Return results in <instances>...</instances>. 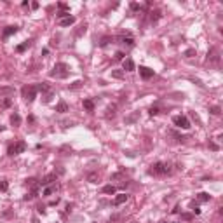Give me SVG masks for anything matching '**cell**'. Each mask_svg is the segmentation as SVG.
I'll use <instances>...</instances> for the list:
<instances>
[{
	"instance_id": "10",
	"label": "cell",
	"mask_w": 223,
	"mask_h": 223,
	"mask_svg": "<svg viewBox=\"0 0 223 223\" xmlns=\"http://www.w3.org/2000/svg\"><path fill=\"white\" fill-rule=\"evenodd\" d=\"M56 190H58V185H56V183H51V185L44 187V190H42V197H49V195H52Z\"/></svg>"
},
{
	"instance_id": "3",
	"label": "cell",
	"mask_w": 223,
	"mask_h": 223,
	"mask_svg": "<svg viewBox=\"0 0 223 223\" xmlns=\"http://www.w3.org/2000/svg\"><path fill=\"white\" fill-rule=\"evenodd\" d=\"M24 150H26V143H24V141H14V143L9 145V148H7V155H9V157H14V155L23 154Z\"/></svg>"
},
{
	"instance_id": "14",
	"label": "cell",
	"mask_w": 223,
	"mask_h": 223,
	"mask_svg": "<svg viewBox=\"0 0 223 223\" xmlns=\"http://www.w3.org/2000/svg\"><path fill=\"white\" fill-rule=\"evenodd\" d=\"M115 115H117V105H110V106L106 108V113H105V117L110 120V119H115Z\"/></svg>"
},
{
	"instance_id": "2",
	"label": "cell",
	"mask_w": 223,
	"mask_h": 223,
	"mask_svg": "<svg viewBox=\"0 0 223 223\" xmlns=\"http://www.w3.org/2000/svg\"><path fill=\"white\" fill-rule=\"evenodd\" d=\"M49 75L52 79H66L70 75V66L66 63H56L52 66V70L49 72Z\"/></svg>"
},
{
	"instance_id": "25",
	"label": "cell",
	"mask_w": 223,
	"mask_h": 223,
	"mask_svg": "<svg viewBox=\"0 0 223 223\" xmlns=\"http://www.w3.org/2000/svg\"><path fill=\"white\" fill-rule=\"evenodd\" d=\"M98 180H99V174L98 173H89L87 174V181L89 183H98Z\"/></svg>"
},
{
	"instance_id": "43",
	"label": "cell",
	"mask_w": 223,
	"mask_h": 223,
	"mask_svg": "<svg viewBox=\"0 0 223 223\" xmlns=\"http://www.w3.org/2000/svg\"><path fill=\"white\" fill-rule=\"evenodd\" d=\"M192 211H194V213H195V215H201V209H199V208H197V206H195V204H194V206H192Z\"/></svg>"
},
{
	"instance_id": "1",
	"label": "cell",
	"mask_w": 223,
	"mask_h": 223,
	"mask_svg": "<svg viewBox=\"0 0 223 223\" xmlns=\"http://www.w3.org/2000/svg\"><path fill=\"white\" fill-rule=\"evenodd\" d=\"M147 173L150 176H166V174H171V166L166 162H155L150 166V169Z\"/></svg>"
},
{
	"instance_id": "18",
	"label": "cell",
	"mask_w": 223,
	"mask_h": 223,
	"mask_svg": "<svg viewBox=\"0 0 223 223\" xmlns=\"http://www.w3.org/2000/svg\"><path fill=\"white\" fill-rule=\"evenodd\" d=\"M127 201V195L126 194H119L115 199H113V206H120V204H124Z\"/></svg>"
},
{
	"instance_id": "36",
	"label": "cell",
	"mask_w": 223,
	"mask_h": 223,
	"mask_svg": "<svg viewBox=\"0 0 223 223\" xmlns=\"http://www.w3.org/2000/svg\"><path fill=\"white\" fill-rule=\"evenodd\" d=\"M115 59H119V61H124V59H126V54H124L122 51H119V52H115Z\"/></svg>"
},
{
	"instance_id": "38",
	"label": "cell",
	"mask_w": 223,
	"mask_h": 223,
	"mask_svg": "<svg viewBox=\"0 0 223 223\" xmlns=\"http://www.w3.org/2000/svg\"><path fill=\"white\" fill-rule=\"evenodd\" d=\"M209 148H211L213 152H218V150H220V147H218L216 143H213V141H209Z\"/></svg>"
},
{
	"instance_id": "24",
	"label": "cell",
	"mask_w": 223,
	"mask_h": 223,
	"mask_svg": "<svg viewBox=\"0 0 223 223\" xmlns=\"http://www.w3.org/2000/svg\"><path fill=\"white\" fill-rule=\"evenodd\" d=\"M14 94V87H0V96H10Z\"/></svg>"
},
{
	"instance_id": "48",
	"label": "cell",
	"mask_w": 223,
	"mask_h": 223,
	"mask_svg": "<svg viewBox=\"0 0 223 223\" xmlns=\"http://www.w3.org/2000/svg\"><path fill=\"white\" fill-rule=\"evenodd\" d=\"M33 223H38V220H37V218H35V220H33Z\"/></svg>"
},
{
	"instance_id": "45",
	"label": "cell",
	"mask_w": 223,
	"mask_h": 223,
	"mask_svg": "<svg viewBox=\"0 0 223 223\" xmlns=\"http://www.w3.org/2000/svg\"><path fill=\"white\" fill-rule=\"evenodd\" d=\"M38 7H40V3H38V2H31V9H33V10H35V9H38Z\"/></svg>"
},
{
	"instance_id": "33",
	"label": "cell",
	"mask_w": 223,
	"mask_h": 223,
	"mask_svg": "<svg viewBox=\"0 0 223 223\" xmlns=\"http://www.w3.org/2000/svg\"><path fill=\"white\" fill-rule=\"evenodd\" d=\"M82 85H84V82H82V80H75V82L70 85V89H79V87H82Z\"/></svg>"
},
{
	"instance_id": "44",
	"label": "cell",
	"mask_w": 223,
	"mask_h": 223,
	"mask_svg": "<svg viewBox=\"0 0 223 223\" xmlns=\"http://www.w3.org/2000/svg\"><path fill=\"white\" fill-rule=\"evenodd\" d=\"M181 218H183V220H192V215H188V213H183V215H181Z\"/></svg>"
},
{
	"instance_id": "47",
	"label": "cell",
	"mask_w": 223,
	"mask_h": 223,
	"mask_svg": "<svg viewBox=\"0 0 223 223\" xmlns=\"http://www.w3.org/2000/svg\"><path fill=\"white\" fill-rule=\"evenodd\" d=\"M3 129H5V127H3V126H0V133H2V131H3Z\"/></svg>"
},
{
	"instance_id": "9",
	"label": "cell",
	"mask_w": 223,
	"mask_h": 223,
	"mask_svg": "<svg viewBox=\"0 0 223 223\" xmlns=\"http://www.w3.org/2000/svg\"><path fill=\"white\" fill-rule=\"evenodd\" d=\"M140 75H141L143 80H148V79L154 77V70L148 68V66H140Z\"/></svg>"
},
{
	"instance_id": "28",
	"label": "cell",
	"mask_w": 223,
	"mask_h": 223,
	"mask_svg": "<svg viewBox=\"0 0 223 223\" xmlns=\"http://www.w3.org/2000/svg\"><path fill=\"white\" fill-rule=\"evenodd\" d=\"M112 77L113 79H122L124 77V70H113L112 72Z\"/></svg>"
},
{
	"instance_id": "15",
	"label": "cell",
	"mask_w": 223,
	"mask_h": 223,
	"mask_svg": "<svg viewBox=\"0 0 223 223\" xmlns=\"http://www.w3.org/2000/svg\"><path fill=\"white\" fill-rule=\"evenodd\" d=\"M148 14H150V23H157V21L162 17V14H160L159 9H154V10H150Z\"/></svg>"
},
{
	"instance_id": "13",
	"label": "cell",
	"mask_w": 223,
	"mask_h": 223,
	"mask_svg": "<svg viewBox=\"0 0 223 223\" xmlns=\"http://www.w3.org/2000/svg\"><path fill=\"white\" fill-rule=\"evenodd\" d=\"M31 44H33V40H31V38H30V40H24L23 44L16 45V52H24L28 47H31Z\"/></svg>"
},
{
	"instance_id": "11",
	"label": "cell",
	"mask_w": 223,
	"mask_h": 223,
	"mask_svg": "<svg viewBox=\"0 0 223 223\" xmlns=\"http://www.w3.org/2000/svg\"><path fill=\"white\" fill-rule=\"evenodd\" d=\"M117 40L120 42V44H126V45H129V47H133L134 45V38L133 37H126V35H120V37H117Z\"/></svg>"
},
{
	"instance_id": "20",
	"label": "cell",
	"mask_w": 223,
	"mask_h": 223,
	"mask_svg": "<svg viewBox=\"0 0 223 223\" xmlns=\"http://www.w3.org/2000/svg\"><path fill=\"white\" fill-rule=\"evenodd\" d=\"M10 124L14 126V127H17V126H21V117H19V113H12L10 115Z\"/></svg>"
},
{
	"instance_id": "12",
	"label": "cell",
	"mask_w": 223,
	"mask_h": 223,
	"mask_svg": "<svg viewBox=\"0 0 223 223\" xmlns=\"http://www.w3.org/2000/svg\"><path fill=\"white\" fill-rule=\"evenodd\" d=\"M122 66H124V68H122L124 72H134V68H136V66H134V61H133L131 58H126Z\"/></svg>"
},
{
	"instance_id": "32",
	"label": "cell",
	"mask_w": 223,
	"mask_h": 223,
	"mask_svg": "<svg viewBox=\"0 0 223 223\" xmlns=\"http://www.w3.org/2000/svg\"><path fill=\"white\" fill-rule=\"evenodd\" d=\"M26 185H28V187L37 188V185H38V183H37V180H35V178H28V180H26Z\"/></svg>"
},
{
	"instance_id": "4",
	"label": "cell",
	"mask_w": 223,
	"mask_h": 223,
	"mask_svg": "<svg viewBox=\"0 0 223 223\" xmlns=\"http://www.w3.org/2000/svg\"><path fill=\"white\" fill-rule=\"evenodd\" d=\"M37 87L35 85H24L23 89H21V94H23V98L28 101V103H31V101H35V98H37Z\"/></svg>"
},
{
	"instance_id": "22",
	"label": "cell",
	"mask_w": 223,
	"mask_h": 223,
	"mask_svg": "<svg viewBox=\"0 0 223 223\" xmlns=\"http://www.w3.org/2000/svg\"><path fill=\"white\" fill-rule=\"evenodd\" d=\"M211 199V195L208 194V192H201V194H197V201L199 202H208Z\"/></svg>"
},
{
	"instance_id": "26",
	"label": "cell",
	"mask_w": 223,
	"mask_h": 223,
	"mask_svg": "<svg viewBox=\"0 0 223 223\" xmlns=\"http://www.w3.org/2000/svg\"><path fill=\"white\" fill-rule=\"evenodd\" d=\"M58 7L61 9V12H70V5L65 2H58Z\"/></svg>"
},
{
	"instance_id": "23",
	"label": "cell",
	"mask_w": 223,
	"mask_h": 223,
	"mask_svg": "<svg viewBox=\"0 0 223 223\" xmlns=\"http://www.w3.org/2000/svg\"><path fill=\"white\" fill-rule=\"evenodd\" d=\"M117 192V188L113 187V185H105L103 187V194H108V195H113Z\"/></svg>"
},
{
	"instance_id": "19",
	"label": "cell",
	"mask_w": 223,
	"mask_h": 223,
	"mask_svg": "<svg viewBox=\"0 0 223 223\" xmlns=\"http://www.w3.org/2000/svg\"><path fill=\"white\" fill-rule=\"evenodd\" d=\"M73 23H75V17H73V16H68V17H65V19L59 21V26L65 28V26H70V24H73Z\"/></svg>"
},
{
	"instance_id": "17",
	"label": "cell",
	"mask_w": 223,
	"mask_h": 223,
	"mask_svg": "<svg viewBox=\"0 0 223 223\" xmlns=\"http://www.w3.org/2000/svg\"><path fill=\"white\" fill-rule=\"evenodd\" d=\"M84 108H85L89 113H92V112L96 110V105H94V101H92V99H84Z\"/></svg>"
},
{
	"instance_id": "30",
	"label": "cell",
	"mask_w": 223,
	"mask_h": 223,
	"mask_svg": "<svg viewBox=\"0 0 223 223\" xmlns=\"http://www.w3.org/2000/svg\"><path fill=\"white\" fill-rule=\"evenodd\" d=\"M148 113L154 117V115H157V113H160V108L159 106H150V110H148Z\"/></svg>"
},
{
	"instance_id": "34",
	"label": "cell",
	"mask_w": 223,
	"mask_h": 223,
	"mask_svg": "<svg viewBox=\"0 0 223 223\" xmlns=\"http://www.w3.org/2000/svg\"><path fill=\"white\" fill-rule=\"evenodd\" d=\"M35 197H37V190H33L31 194H26L23 199H24V201H31V199H35Z\"/></svg>"
},
{
	"instance_id": "5",
	"label": "cell",
	"mask_w": 223,
	"mask_h": 223,
	"mask_svg": "<svg viewBox=\"0 0 223 223\" xmlns=\"http://www.w3.org/2000/svg\"><path fill=\"white\" fill-rule=\"evenodd\" d=\"M173 124L180 129H190V120L185 115H174L173 117Z\"/></svg>"
},
{
	"instance_id": "8",
	"label": "cell",
	"mask_w": 223,
	"mask_h": 223,
	"mask_svg": "<svg viewBox=\"0 0 223 223\" xmlns=\"http://www.w3.org/2000/svg\"><path fill=\"white\" fill-rule=\"evenodd\" d=\"M17 30H19V28H17L16 24H10V26H5V28H3V31H2V38H3V40H5V38H9L10 35H14V33H17Z\"/></svg>"
},
{
	"instance_id": "40",
	"label": "cell",
	"mask_w": 223,
	"mask_h": 223,
	"mask_svg": "<svg viewBox=\"0 0 223 223\" xmlns=\"http://www.w3.org/2000/svg\"><path fill=\"white\" fill-rule=\"evenodd\" d=\"M136 117H138V113H134V115H131L129 119H126V122H134V120H136Z\"/></svg>"
},
{
	"instance_id": "6",
	"label": "cell",
	"mask_w": 223,
	"mask_h": 223,
	"mask_svg": "<svg viewBox=\"0 0 223 223\" xmlns=\"http://www.w3.org/2000/svg\"><path fill=\"white\" fill-rule=\"evenodd\" d=\"M208 61L209 63H220V51L216 47H211L208 52Z\"/></svg>"
},
{
	"instance_id": "35",
	"label": "cell",
	"mask_w": 223,
	"mask_h": 223,
	"mask_svg": "<svg viewBox=\"0 0 223 223\" xmlns=\"http://www.w3.org/2000/svg\"><path fill=\"white\" fill-rule=\"evenodd\" d=\"M129 7H131V10H141V9H143V7H141L140 3H136V2H131Z\"/></svg>"
},
{
	"instance_id": "41",
	"label": "cell",
	"mask_w": 223,
	"mask_h": 223,
	"mask_svg": "<svg viewBox=\"0 0 223 223\" xmlns=\"http://www.w3.org/2000/svg\"><path fill=\"white\" fill-rule=\"evenodd\" d=\"M2 105H3V106H5V108H7V106H10V99H9V98H5V99H3V103H2Z\"/></svg>"
},
{
	"instance_id": "29",
	"label": "cell",
	"mask_w": 223,
	"mask_h": 223,
	"mask_svg": "<svg viewBox=\"0 0 223 223\" xmlns=\"http://www.w3.org/2000/svg\"><path fill=\"white\" fill-rule=\"evenodd\" d=\"M195 54H197L195 49H187V51H185V58H194Z\"/></svg>"
},
{
	"instance_id": "21",
	"label": "cell",
	"mask_w": 223,
	"mask_h": 223,
	"mask_svg": "<svg viewBox=\"0 0 223 223\" xmlns=\"http://www.w3.org/2000/svg\"><path fill=\"white\" fill-rule=\"evenodd\" d=\"M56 112H59V113H66V112H68V105H66L65 101H59L58 106H56Z\"/></svg>"
},
{
	"instance_id": "27",
	"label": "cell",
	"mask_w": 223,
	"mask_h": 223,
	"mask_svg": "<svg viewBox=\"0 0 223 223\" xmlns=\"http://www.w3.org/2000/svg\"><path fill=\"white\" fill-rule=\"evenodd\" d=\"M110 42H113V37H103V38H101V42H99V45H101V47H105V45H108Z\"/></svg>"
},
{
	"instance_id": "42",
	"label": "cell",
	"mask_w": 223,
	"mask_h": 223,
	"mask_svg": "<svg viewBox=\"0 0 223 223\" xmlns=\"http://www.w3.org/2000/svg\"><path fill=\"white\" fill-rule=\"evenodd\" d=\"M37 211H38L40 215H44V213H45V206H38V208H37Z\"/></svg>"
},
{
	"instance_id": "7",
	"label": "cell",
	"mask_w": 223,
	"mask_h": 223,
	"mask_svg": "<svg viewBox=\"0 0 223 223\" xmlns=\"http://www.w3.org/2000/svg\"><path fill=\"white\" fill-rule=\"evenodd\" d=\"M56 180H58V174H56V173H51V174L44 176V178L38 181V187H47V185H51V183L56 181Z\"/></svg>"
},
{
	"instance_id": "31",
	"label": "cell",
	"mask_w": 223,
	"mask_h": 223,
	"mask_svg": "<svg viewBox=\"0 0 223 223\" xmlns=\"http://www.w3.org/2000/svg\"><path fill=\"white\" fill-rule=\"evenodd\" d=\"M209 112H211L213 115H220V113H222V108H220V106H209Z\"/></svg>"
},
{
	"instance_id": "50",
	"label": "cell",
	"mask_w": 223,
	"mask_h": 223,
	"mask_svg": "<svg viewBox=\"0 0 223 223\" xmlns=\"http://www.w3.org/2000/svg\"><path fill=\"white\" fill-rule=\"evenodd\" d=\"M176 223H178V222H176Z\"/></svg>"
},
{
	"instance_id": "39",
	"label": "cell",
	"mask_w": 223,
	"mask_h": 223,
	"mask_svg": "<svg viewBox=\"0 0 223 223\" xmlns=\"http://www.w3.org/2000/svg\"><path fill=\"white\" fill-rule=\"evenodd\" d=\"M7 187H9V183H7V181H2V183H0V190H2V192H5V190H7Z\"/></svg>"
},
{
	"instance_id": "37",
	"label": "cell",
	"mask_w": 223,
	"mask_h": 223,
	"mask_svg": "<svg viewBox=\"0 0 223 223\" xmlns=\"http://www.w3.org/2000/svg\"><path fill=\"white\" fill-rule=\"evenodd\" d=\"M52 98H54V92H47V94H45V98H44V101H45V103H49Z\"/></svg>"
},
{
	"instance_id": "16",
	"label": "cell",
	"mask_w": 223,
	"mask_h": 223,
	"mask_svg": "<svg viewBox=\"0 0 223 223\" xmlns=\"http://www.w3.org/2000/svg\"><path fill=\"white\" fill-rule=\"evenodd\" d=\"M35 87H37V91H40V92H44V94L51 92V87H49V84H47V82H40V84H37Z\"/></svg>"
},
{
	"instance_id": "46",
	"label": "cell",
	"mask_w": 223,
	"mask_h": 223,
	"mask_svg": "<svg viewBox=\"0 0 223 223\" xmlns=\"http://www.w3.org/2000/svg\"><path fill=\"white\" fill-rule=\"evenodd\" d=\"M58 202H59V199H54V201H51V204H49V206H56Z\"/></svg>"
},
{
	"instance_id": "49",
	"label": "cell",
	"mask_w": 223,
	"mask_h": 223,
	"mask_svg": "<svg viewBox=\"0 0 223 223\" xmlns=\"http://www.w3.org/2000/svg\"><path fill=\"white\" fill-rule=\"evenodd\" d=\"M160 223H166V222H160Z\"/></svg>"
}]
</instances>
